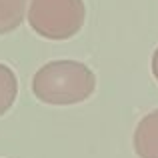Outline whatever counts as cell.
<instances>
[{
	"label": "cell",
	"mask_w": 158,
	"mask_h": 158,
	"mask_svg": "<svg viewBox=\"0 0 158 158\" xmlns=\"http://www.w3.org/2000/svg\"><path fill=\"white\" fill-rule=\"evenodd\" d=\"M96 88V76L76 60H52L32 76V92L44 104L68 106L84 102Z\"/></svg>",
	"instance_id": "obj_1"
},
{
	"label": "cell",
	"mask_w": 158,
	"mask_h": 158,
	"mask_svg": "<svg viewBox=\"0 0 158 158\" xmlns=\"http://www.w3.org/2000/svg\"><path fill=\"white\" fill-rule=\"evenodd\" d=\"M86 18L84 0H30L28 24L48 40H68L80 32Z\"/></svg>",
	"instance_id": "obj_2"
},
{
	"label": "cell",
	"mask_w": 158,
	"mask_h": 158,
	"mask_svg": "<svg viewBox=\"0 0 158 158\" xmlns=\"http://www.w3.org/2000/svg\"><path fill=\"white\" fill-rule=\"evenodd\" d=\"M132 142L138 158H158V108L138 122Z\"/></svg>",
	"instance_id": "obj_3"
},
{
	"label": "cell",
	"mask_w": 158,
	"mask_h": 158,
	"mask_svg": "<svg viewBox=\"0 0 158 158\" xmlns=\"http://www.w3.org/2000/svg\"><path fill=\"white\" fill-rule=\"evenodd\" d=\"M30 0H0V34L16 30L26 18Z\"/></svg>",
	"instance_id": "obj_4"
},
{
	"label": "cell",
	"mask_w": 158,
	"mask_h": 158,
	"mask_svg": "<svg viewBox=\"0 0 158 158\" xmlns=\"http://www.w3.org/2000/svg\"><path fill=\"white\" fill-rule=\"evenodd\" d=\"M18 96V78L14 70L6 64H0V116H4Z\"/></svg>",
	"instance_id": "obj_5"
},
{
	"label": "cell",
	"mask_w": 158,
	"mask_h": 158,
	"mask_svg": "<svg viewBox=\"0 0 158 158\" xmlns=\"http://www.w3.org/2000/svg\"><path fill=\"white\" fill-rule=\"evenodd\" d=\"M152 74H154V78L158 82V48L154 50V54H152Z\"/></svg>",
	"instance_id": "obj_6"
}]
</instances>
